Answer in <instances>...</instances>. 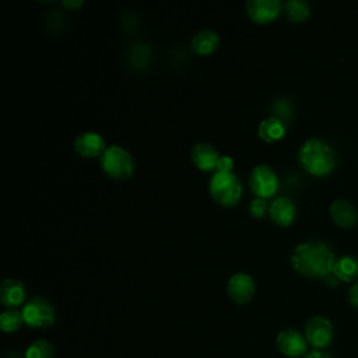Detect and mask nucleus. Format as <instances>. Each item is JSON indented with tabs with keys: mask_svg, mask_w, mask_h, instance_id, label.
<instances>
[{
	"mask_svg": "<svg viewBox=\"0 0 358 358\" xmlns=\"http://www.w3.org/2000/svg\"><path fill=\"white\" fill-rule=\"evenodd\" d=\"M21 313L24 317V323L29 327L45 329L52 326L56 320V312L53 305L42 296H35L28 301L24 305Z\"/></svg>",
	"mask_w": 358,
	"mask_h": 358,
	"instance_id": "39448f33",
	"label": "nucleus"
},
{
	"mask_svg": "<svg viewBox=\"0 0 358 358\" xmlns=\"http://www.w3.org/2000/svg\"><path fill=\"white\" fill-rule=\"evenodd\" d=\"M277 348L281 354L289 358H298L305 355L308 341L305 336H302L299 331L294 329H285L277 334L275 338Z\"/></svg>",
	"mask_w": 358,
	"mask_h": 358,
	"instance_id": "1a4fd4ad",
	"label": "nucleus"
},
{
	"mask_svg": "<svg viewBox=\"0 0 358 358\" xmlns=\"http://www.w3.org/2000/svg\"><path fill=\"white\" fill-rule=\"evenodd\" d=\"M299 164L313 176L323 178L331 173L336 165L333 148L320 138H308L298 152Z\"/></svg>",
	"mask_w": 358,
	"mask_h": 358,
	"instance_id": "f03ea898",
	"label": "nucleus"
},
{
	"mask_svg": "<svg viewBox=\"0 0 358 358\" xmlns=\"http://www.w3.org/2000/svg\"><path fill=\"white\" fill-rule=\"evenodd\" d=\"M268 215L277 225L288 227L295 220L296 207L289 197L280 196L268 204Z\"/></svg>",
	"mask_w": 358,
	"mask_h": 358,
	"instance_id": "f8f14e48",
	"label": "nucleus"
},
{
	"mask_svg": "<svg viewBox=\"0 0 358 358\" xmlns=\"http://www.w3.org/2000/svg\"><path fill=\"white\" fill-rule=\"evenodd\" d=\"M227 291L229 298L238 303V305H245L248 302H250V299L255 295L256 291V285L253 278L246 274V273H235L231 275V278L228 280V285H227Z\"/></svg>",
	"mask_w": 358,
	"mask_h": 358,
	"instance_id": "6e6552de",
	"label": "nucleus"
},
{
	"mask_svg": "<svg viewBox=\"0 0 358 358\" xmlns=\"http://www.w3.org/2000/svg\"><path fill=\"white\" fill-rule=\"evenodd\" d=\"M218 43H220V36L215 31L203 29V31H199L194 34V36L192 38L190 46L194 53L207 56V55H211L217 49Z\"/></svg>",
	"mask_w": 358,
	"mask_h": 358,
	"instance_id": "f3484780",
	"label": "nucleus"
},
{
	"mask_svg": "<svg viewBox=\"0 0 358 358\" xmlns=\"http://www.w3.org/2000/svg\"><path fill=\"white\" fill-rule=\"evenodd\" d=\"M305 338L315 348H324L333 340V324L324 316H313L305 324Z\"/></svg>",
	"mask_w": 358,
	"mask_h": 358,
	"instance_id": "0eeeda50",
	"label": "nucleus"
},
{
	"mask_svg": "<svg viewBox=\"0 0 358 358\" xmlns=\"http://www.w3.org/2000/svg\"><path fill=\"white\" fill-rule=\"evenodd\" d=\"M25 299L24 284L15 278H6L0 285V301L7 308L18 306Z\"/></svg>",
	"mask_w": 358,
	"mask_h": 358,
	"instance_id": "2eb2a0df",
	"label": "nucleus"
},
{
	"mask_svg": "<svg viewBox=\"0 0 358 358\" xmlns=\"http://www.w3.org/2000/svg\"><path fill=\"white\" fill-rule=\"evenodd\" d=\"M329 213H330L331 221L337 227H341V228H351L358 221V211H357V208L352 206V203H350L345 199L334 200L330 204Z\"/></svg>",
	"mask_w": 358,
	"mask_h": 358,
	"instance_id": "ddd939ff",
	"label": "nucleus"
},
{
	"mask_svg": "<svg viewBox=\"0 0 358 358\" xmlns=\"http://www.w3.org/2000/svg\"><path fill=\"white\" fill-rule=\"evenodd\" d=\"M249 186L252 192L260 197L267 199L275 194L278 189V178L277 173L266 164L256 165L249 176Z\"/></svg>",
	"mask_w": 358,
	"mask_h": 358,
	"instance_id": "423d86ee",
	"label": "nucleus"
},
{
	"mask_svg": "<svg viewBox=\"0 0 358 358\" xmlns=\"http://www.w3.org/2000/svg\"><path fill=\"white\" fill-rule=\"evenodd\" d=\"M234 169V159L229 155H221L217 166H215V172H225L229 173Z\"/></svg>",
	"mask_w": 358,
	"mask_h": 358,
	"instance_id": "5701e85b",
	"label": "nucleus"
},
{
	"mask_svg": "<svg viewBox=\"0 0 358 358\" xmlns=\"http://www.w3.org/2000/svg\"><path fill=\"white\" fill-rule=\"evenodd\" d=\"M55 347L46 340H36L25 351V358H52Z\"/></svg>",
	"mask_w": 358,
	"mask_h": 358,
	"instance_id": "412c9836",
	"label": "nucleus"
},
{
	"mask_svg": "<svg viewBox=\"0 0 358 358\" xmlns=\"http://www.w3.org/2000/svg\"><path fill=\"white\" fill-rule=\"evenodd\" d=\"M220 154L210 143H197L193 145L190 151V159L194 166L200 171L208 172L215 169L217 162L220 159Z\"/></svg>",
	"mask_w": 358,
	"mask_h": 358,
	"instance_id": "4468645a",
	"label": "nucleus"
},
{
	"mask_svg": "<svg viewBox=\"0 0 358 358\" xmlns=\"http://www.w3.org/2000/svg\"><path fill=\"white\" fill-rule=\"evenodd\" d=\"M281 7L280 0H249L246 3V13L253 22L267 24L278 17Z\"/></svg>",
	"mask_w": 358,
	"mask_h": 358,
	"instance_id": "9d476101",
	"label": "nucleus"
},
{
	"mask_svg": "<svg viewBox=\"0 0 358 358\" xmlns=\"http://www.w3.org/2000/svg\"><path fill=\"white\" fill-rule=\"evenodd\" d=\"M64 7H67V8H80L83 4H84V1H63L62 3Z\"/></svg>",
	"mask_w": 358,
	"mask_h": 358,
	"instance_id": "a878e982",
	"label": "nucleus"
},
{
	"mask_svg": "<svg viewBox=\"0 0 358 358\" xmlns=\"http://www.w3.org/2000/svg\"><path fill=\"white\" fill-rule=\"evenodd\" d=\"M74 150L84 158H95L106 150L103 137L96 131H83L74 138Z\"/></svg>",
	"mask_w": 358,
	"mask_h": 358,
	"instance_id": "9b49d317",
	"label": "nucleus"
},
{
	"mask_svg": "<svg viewBox=\"0 0 358 358\" xmlns=\"http://www.w3.org/2000/svg\"><path fill=\"white\" fill-rule=\"evenodd\" d=\"M338 281L350 282L358 278V256L345 255L340 259H336L331 273Z\"/></svg>",
	"mask_w": 358,
	"mask_h": 358,
	"instance_id": "a211bd4d",
	"label": "nucleus"
},
{
	"mask_svg": "<svg viewBox=\"0 0 358 358\" xmlns=\"http://www.w3.org/2000/svg\"><path fill=\"white\" fill-rule=\"evenodd\" d=\"M101 166L108 176L117 180H124L134 172V161L131 154L126 148L116 144L106 147L101 155Z\"/></svg>",
	"mask_w": 358,
	"mask_h": 358,
	"instance_id": "20e7f679",
	"label": "nucleus"
},
{
	"mask_svg": "<svg viewBox=\"0 0 358 358\" xmlns=\"http://www.w3.org/2000/svg\"><path fill=\"white\" fill-rule=\"evenodd\" d=\"M267 210H268V204L266 203L264 199H260V197H256L255 200H252L249 207V211L255 218H262L267 213Z\"/></svg>",
	"mask_w": 358,
	"mask_h": 358,
	"instance_id": "4be33fe9",
	"label": "nucleus"
},
{
	"mask_svg": "<svg viewBox=\"0 0 358 358\" xmlns=\"http://www.w3.org/2000/svg\"><path fill=\"white\" fill-rule=\"evenodd\" d=\"M348 302L358 308V281L352 284V287L348 289Z\"/></svg>",
	"mask_w": 358,
	"mask_h": 358,
	"instance_id": "b1692460",
	"label": "nucleus"
},
{
	"mask_svg": "<svg viewBox=\"0 0 358 358\" xmlns=\"http://www.w3.org/2000/svg\"><path fill=\"white\" fill-rule=\"evenodd\" d=\"M24 323L22 313L15 309H7L0 315V327L4 333L17 331Z\"/></svg>",
	"mask_w": 358,
	"mask_h": 358,
	"instance_id": "aec40b11",
	"label": "nucleus"
},
{
	"mask_svg": "<svg viewBox=\"0 0 358 358\" xmlns=\"http://www.w3.org/2000/svg\"><path fill=\"white\" fill-rule=\"evenodd\" d=\"M285 123L277 116L266 117L257 126V136L266 143H274L281 140L285 136Z\"/></svg>",
	"mask_w": 358,
	"mask_h": 358,
	"instance_id": "dca6fc26",
	"label": "nucleus"
},
{
	"mask_svg": "<svg viewBox=\"0 0 358 358\" xmlns=\"http://www.w3.org/2000/svg\"><path fill=\"white\" fill-rule=\"evenodd\" d=\"M285 13L291 21L302 22L309 17L310 7L303 0H288L285 3Z\"/></svg>",
	"mask_w": 358,
	"mask_h": 358,
	"instance_id": "6ab92c4d",
	"label": "nucleus"
},
{
	"mask_svg": "<svg viewBox=\"0 0 358 358\" xmlns=\"http://www.w3.org/2000/svg\"><path fill=\"white\" fill-rule=\"evenodd\" d=\"M305 358H331L329 354H326V352H322V351H319V350H315V351H310V352H308L306 355H305Z\"/></svg>",
	"mask_w": 358,
	"mask_h": 358,
	"instance_id": "393cba45",
	"label": "nucleus"
},
{
	"mask_svg": "<svg viewBox=\"0 0 358 358\" xmlns=\"http://www.w3.org/2000/svg\"><path fill=\"white\" fill-rule=\"evenodd\" d=\"M336 257L330 246L323 241H306L299 243L292 255V267L309 278H326L333 273Z\"/></svg>",
	"mask_w": 358,
	"mask_h": 358,
	"instance_id": "f257e3e1",
	"label": "nucleus"
},
{
	"mask_svg": "<svg viewBox=\"0 0 358 358\" xmlns=\"http://www.w3.org/2000/svg\"><path fill=\"white\" fill-rule=\"evenodd\" d=\"M208 190L214 201L220 206L232 207L241 200L242 183L234 172H215L210 179Z\"/></svg>",
	"mask_w": 358,
	"mask_h": 358,
	"instance_id": "7ed1b4c3",
	"label": "nucleus"
}]
</instances>
